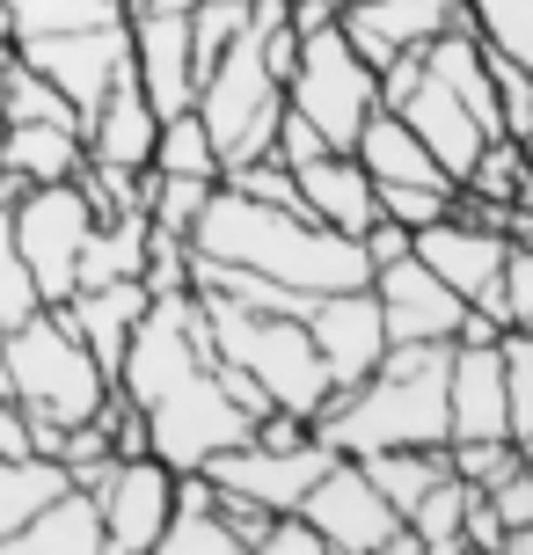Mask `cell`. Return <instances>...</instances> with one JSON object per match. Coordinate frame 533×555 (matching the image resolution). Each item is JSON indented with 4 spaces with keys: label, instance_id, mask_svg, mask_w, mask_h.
Segmentation results:
<instances>
[{
    "label": "cell",
    "instance_id": "6da1fadb",
    "mask_svg": "<svg viewBox=\"0 0 533 555\" xmlns=\"http://www.w3.org/2000/svg\"><path fill=\"white\" fill-rule=\"evenodd\" d=\"M183 242H191L197 256L249 263V271L278 278L292 293H308V300L373 278L359 234H337V227H322L314 212H300V205H263V197H242V191H226V183H212V197H205V212L191 220Z\"/></svg>",
    "mask_w": 533,
    "mask_h": 555
},
{
    "label": "cell",
    "instance_id": "7a4b0ae2",
    "mask_svg": "<svg viewBox=\"0 0 533 555\" xmlns=\"http://www.w3.org/2000/svg\"><path fill=\"white\" fill-rule=\"evenodd\" d=\"M446 365L453 344H388L359 388H337L314 416V439L337 453L446 446Z\"/></svg>",
    "mask_w": 533,
    "mask_h": 555
},
{
    "label": "cell",
    "instance_id": "3957f363",
    "mask_svg": "<svg viewBox=\"0 0 533 555\" xmlns=\"http://www.w3.org/2000/svg\"><path fill=\"white\" fill-rule=\"evenodd\" d=\"M205 307V330H212V359L242 365L256 388L271 395V410H292V416H322V402L337 395L329 365L314 351V336L300 314H263V307H234L220 293H197Z\"/></svg>",
    "mask_w": 533,
    "mask_h": 555
},
{
    "label": "cell",
    "instance_id": "277c9868",
    "mask_svg": "<svg viewBox=\"0 0 533 555\" xmlns=\"http://www.w3.org/2000/svg\"><path fill=\"white\" fill-rule=\"evenodd\" d=\"M0 395L23 416H52V424H88L110 402V373L95 365L81 336L66 330L58 307H37L23 322L0 330Z\"/></svg>",
    "mask_w": 533,
    "mask_h": 555
},
{
    "label": "cell",
    "instance_id": "5b68a950",
    "mask_svg": "<svg viewBox=\"0 0 533 555\" xmlns=\"http://www.w3.org/2000/svg\"><path fill=\"white\" fill-rule=\"evenodd\" d=\"M191 111L205 117L220 168L271 154V139H278V117H285V81L271 74V66H263V52H256L249 29H242V37H234V44H226V52L205 66V81H197Z\"/></svg>",
    "mask_w": 533,
    "mask_h": 555
},
{
    "label": "cell",
    "instance_id": "8992f818",
    "mask_svg": "<svg viewBox=\"0 0 533 555\" xmlns=\"http://www.w3.org/2000/svg\"><path fill=\"white\" fill-rule=\"evenodd\" d=\"M285 111H300L337 154H351L359 125L380 111V74L351 52V37L337 29V15L300 29V66H292V81H285Z\"/></svg>",
    "mask_w": 533,
    "mask_h": 555
},
{
    "label": "cell",
    "instance_id": "52a82bcc",
    "mask_svg": "<svg viewBox=\"0 0 533 555\" xmlns=\"http://www.w3.org/2000/svg\"><path fill=\"white\" fill-rule=\"evenodd\" d=\"M292 512L322 533V548H343V555H424L417 533H410V519L365 482V468L351 461V453H337L329 468L314 475Z\"/></svg>",
    "mask_w": 533,
    "mask_h": 555
},
{
    "label": "cell",
    "instance_id": "ba28073f",
    "mask_svg": "<svg viewBox=\"0 0 533 555\" xmlns=\"http://www.w3.org/2000/svg\"><path fill=\"white\" fill-rule=\"evenodd\" d=\"M249 431H256V416L234 410V395L220 388L212 365L183 373L169 395L146 402V453L169 461V468H205L220 446H242Z\"/></svg>",
    "mask_w": 533,
    "mask_h": 555
},
{
    "label": "cell",
    "instance_id": "9c48e42d",
    "mask_svg": "<svg viewBox=\"0 0 533 555\" xmlns=\"http://www.w3.org/2000/svg\"><path fill=\"white\" fill-rule=\"evenodd\" d=\"M8 227H15V249H23L29 278H37V300L58 307L74 293V263H81V242L95 227V205L81 197V183H29L15 205H8Z\"/></svg>",
    "mask_w": 533,
    "mask_h": 555
},
{
    "label": "cell",
    "instance_id": "30bf717a",
    "mask_svg": "<svg viewBox=\"0 0 533 555\" xmlns=\"http://www.w3.org/2000/svg\"><path fill=\"white\" fill-rule=\"evenodd\" d=\"M15 59L23 66H37L44 81L81 111H88L110 95V81L132 66V23L117 15V23H81V29H44V37H15Z\"/></svg>",
    "mask_w": 533,
    "mask_h": 555
},
{
    "label": "cell",
    "instance_id": "8fae6325",
    "mask_svg": "<svg viewBox=\"0 0 533 555\" xmlns=\"http://www.w3.org/2000/svg\"><path fill=\"white\" fill-rule=\"evenodd\" d=\"M410 249H417V263H431V271L446 278L468 307H482V314L505 330V234L490 220H476V212L453 205L446 220L410 227Z\"/></svg>",
    "mask_w": 533,
    "mask_h": 555
},
{
    "label": "cell",
    "instance_id": "7c38bea8",
    "mask_svg": "<svg viewBox=\"0 0 533 555\" xmlns=\"http://www.w3.org/2000/svg\"><path fill=\"white\" fill-rule=\"evenodd\" d=\"M329 461H337V446H322V439H300V446L242 439V446H220V453L205 461V475H212L220 490H234V498L263 504V512H292L300 490H308Z\"/></svg>",
    "mask_w": 533,
    "mask_h": 555
},
{
    "label": "cell",
    "instance_id": "4fadbf2b",
    "mask_svg": "<svg viewBox=\"0 0 533 555\" xmlns=\"http://www.w3.org/2000/svg\"><path fill=\"white\" fill-rule=\"evenodd\" d=\"M365 285H373V300H380L388 344H453V336H460L468 300H460L431 263H417V249L394 256V263H380Z\"/></svg>",
    "mask_w": 533,
    "mask_h": 555
},
{
    "label": "cell",
    "instance_id": "5bb4252c",
    "mask_svg": "<svg viewBox=\"0 0 533 555\" xmlns=\"http://www.w3.org/2000/svg\"><path fill=\"white\" fill-rule=\"evenodd\" d=\"M103 548L110 555H154L161 527H169V504H176V468L154 461V453H132L103 475Z\"/></svg>",
    "mask_w": 533,
    "mask_h": 555
},
{
    "label": "cell",
    "instance_id": "9a60e30c",
    "mask_svg": "<svg viewBox=\"0 0 533 555\" xmlns=\"http://www.w3.org/2000/svg\"><path fill=\"white\" fill-rule=\"evenodd\" d=\"M300 322H308L314 351H322V365H329V380H337V388H359L365 373L380 365V351H388V322H380V300H373V285L314 293Z\"/></svg>",
    "mask_w": 533,
    "mask_h": 555
},
{
    "label": "cell",
    "instance_id": "2e32d148",
    "mask_svg": "<svg viewBox=\"0 0 533 555\" xmlns=\"http://www.w3.org/2000/svg\"><path fill=\"white\" fill-rule=\"evenodd\" d=\"M468 23V0H343L337 29L351 37V52L380 74L394 52H424L439 29Z\"/></svg>",
    "mask_w": 533,
    "mask_h": 555
},
{
    "label": "cell",
    "instance_id": "e0dca14e",
    "mask_svg": "<svg viewBox=\"0 0 533 555\" xmlns=\"http://www.w3.org/2000/svg\"><path fill=\"white\" fill-rule=\"evenodd\" d=\"M132 81L161 117L191 111L197 95V59H191V15H154V8H132Z\"/></svg>",
    "mask_w": 533,
    "mask_h": 555
},
{
    "label": "cell",
    "instance_id": "ac0fdd59",
    "mask_svg": "<svg viewBox=\"0 0 533 555\" xmlns=\"http://www.w3.org/2000/svg\"><path fill=\"white\" fill-rule=\"evenodd\" d=\"M154 132H161V111L140 95L132 66H125V74L110 81V95L88 111L81 146H88V162H103V168H146L154 162Z\"/></svg>",
    "mask_w": 533,
    "mask_h": 555
},
{
    "label": "cell",
    "instance_id": "d6986e66",
    "mask_svg": "<svg viewBox=\"0 0 533 555\" xmlns=\"http://www.w3.org/2000/svg\"><path fill=\"white\" fill-rule=\"evenodd\" d=\"M394 117H402V125H410V132H417L424 146H431L439 176H453V183L468 176V162L482 154V139H490V132L476 125V117H468V103H460V95H453L446 81H431V74H424V81L410 88L402 103H394Z\"/></svg>",
    "mask_w": 533,
    "mask_h": 555
},
{
    "label": "cell",
    "instance_id": "ffe728a7",
    "mask_svg": "<svg viewBox=\"0 0 533 555\" xmlns=\"http://www.w3.org/2000/svg\"><path fill=\"white\" fill-rule=\"evenodd\" d=\"M292 183H300V212H314V220L337 227V234H365V227L380 220V191H373L359 154H337L329 146L308 168H292Z\"/></svg>",
    "mask_w": 533,
    "mask_h": 555
},
{
    "label": "cell",
    "instance_id": "44dd1931",
    "mask_svg": "<svg viewBox=\"0 0 533 555\" xmlns=\"http://www.w3.org/2000/svg\"><path fill=\"white\" fill-rule=\"evenodd\" d=\"M0 555H103V504L81 482H58L52 498L8 533Z\"/></svg>",
    "mask_w": 533,
    "mask_h": 555
},
{
    "label": "cell",
    "instance_id": "7402d4cb",
    "mask_svg": "<svg viewBox=\"0 0 533 555\" xmlns=\"http://www.w3.org/2000/svg\"><path fill=\"white\" fill-rule=\"evenodd\" d=\"M58 314H66V330L81 336L88 351H95V365L117 380V359H125V336H132V322L146 314V285L140 278H110V285H81V293H66L58 300Z\"/></svg>",
    "mask_w": 533,
    "mask_h": 555
},
{
    "label": "cell",
    "instance_id": "603a6c76",
    "mask_svg": "<svg viewBox=\"0 0 533 555\" xmlns=\"http://www.w3.org/2000/svg\"><path fill=\"white\" fill-rule=\"evenodd\" d=\"M351 154L365 162V176H373V183H431V176H439L431 146H424V139L410 132L394 111H373V117H365L359 139H351ZM446 183H453V176H446Z\"/></svg>",
    "mask_w": 533,
    "mask_h": 555
},
{
    "label": "cell",
    "instance_id": "cb8c5ba5",
    "mask_svg": "<svg viewBox=\"0 0 533 555\" xmlns=\"http://www.w3.org/2000/svg\"><path fill=\"white\" fill-rule=\"evenodd\" d=\"M81 132L74 125H8L0 132V168L15 176V183H66L74 168H81Z\"/></svg>",
    "mask_w": 533,
    "mask_h": 555
},
{
    "label": "cell",
    "instance_id": "d4e9b609",
    "mask_svg": "<svg viewBox=\"0 0 533 555\" xmlns=\"http://www.w3.org/2000/svg\"><path fill=\"white\" fill-rule=\"evenodd\" d=\"M140 263H146V212H103L81 242L74 293L81 285H110V278H140Z\"/></svg>",
    "mask_w": 533,
    "mask_h": 555
},
{
    "label": "cell",
    "instance_id": "484cf974",
    "mask_svg": "<svg viewBox=\"0 0 533 555\" xmlns=\"http://www.w3.org/2000/svg\"><path fill=\"white\" fill-rule=\"evenodd\" d=\"M365 468V482L394 504V512H410V504L446 475V446H380V453H351Z\"/></svg>",
    "mask_w": 533,
    "mask_h": 555
},
{
    "label": "cell",
    "instance_id": "4316f807",
    "mask_svg": "<svg viewBox=\"0 0 533 555\" xmlns=\"http://www.w3.org/2000/svg\"><path fill=\"white\" fill-rule=\"evenodd\" d=\"M468 498H476V490H468V482H460V475L446 468V475H439V482H431V490H424L417 504H410V512H402L424 555H460V519H468Z\"/></svg>",
    "mask_w": 533,
    "mask_h": 555
},
{
    "label": "cell",
    "instance_id": "83f0119b",
    "mask_svg": "<svg viewBox=\"0 0 533 555\" xmlns=\"http://www.w3.org/2000/svg\"><path fill=\"white\" fill-rule=\"evenodd\" d=\"M58 482H66V468L44 461V453H15V461L0 453V548H8V533L23 527V519L52 498Z\"/></svg>",
    "mask_w": 533,
    "mask_h": 555
},
{
    "label": "cell",
    "instance_id": "f1b7e54d",
    "mask_svg": "<svg viewBox=\"0 0 533 555\" xmlns=\"http://www.w3.org/2000/svg\"><path fill=\"white\" fill-rule=\"evenodd\" d=\"M0 111H8V125H74V132H81V111H74V103H66L37 66H23V59H8ZM8 125H0V132H8Z\"/></svg>",
    "mask_w": 533,
    "mask_h": 555
},
{
    "label": "cell",
    "instance_id": "f546056e",
    "mask_svg": "<svg viewBox=\"0 0 533 555\" xmlns=\"http://www.w3.org/2000/svg\"><path fill=\"white\" fill-rule=\"evenodd\" d=\"M154 176H220V154H212V132H205V117L197 111H176L161 117V132H154Z\"/></svg>",
    "mask_w": 533,
    "mask_h": 555
},
{
    "label": "cell",
    "instance_id": "4dcf8cb0",
    "mask_svg": "<svg viewBox=\"0 0 533 555\" xmlns=\"http://www.w3.org/2000/svg\"><path fill=\"white\" fill-rule=\"evenodd\" d=\"M0 15H8V44H15V37H44V29L117 23L125 0H0Z\"/></svg>",
    "mask_w": 533,
    "mask_h": 555
},
{
    "label": "cell",
    "instance_id": "1f68e13d",
    "mask_svg": "<svg viewBox=\"0 0 533 555\" xmlns=\"http://www.w3.org/2000/svg\"><path fill=\"white\" fill-rule=\"evenodd\" d=\"M468 23L497 59L533 74V0H468Z\"/></svg>",
    "mask_w": 533,
    "mask_h": 555
},
{
    "label": "cell",
    "instance_id": "d6a6232c",
    "mask_svg": "<svg viewBox=\"0 0 533 555\" xmlns=\"http://www.w3.org/2000/svg\"><path fill=\"white\" fill-rule=\"evenodd\" d=\"M220 176H154V191H146V227L154 234H191V220L205 212V197H212Z\"/></svg>",
    "mask_w": 533,
    "mask_h": 555
},
{
    "label": "cell",
    "instance_id": "836d02e7",
    "mask_svg": "<svg viewBox=\"0 0 533 555\" xmlns=\"http://www.w3.org/2000/svg\"><path fill=\"white\" fill-rule=\"evenodd\" d=\"M519 461H526V446H519V439H446V468L460 475L468 490H490V482H505Z\"/></svg>",
    "mask_w": 533,
    "mask_h": 555
},
{
    "label": "cell",
    "instance_id": "e575fe53",
    "mask_svg": "<svg viewBox=\"0 0 533 555\" xmlns=\"http://www.w3.org/2000/svg\"><path fill=\"white\" fill-rule=\"evenodd\" d=\"M505 410H511V439L533 446V330H505Z\"/></svg>",
    "mask_w": 533,
    "mask_h": 555
},
{
    "label": "cell",
    "instance_id": "d590c367",
    "mask_svg": "<svg viewBox=\"0 0 533 555\" xmlns=\"http://www.w3.org/2000/svg\"><path fill=\"white\" fill-rule=\"evenodd\" d=\"M373 191H380V212L402 227H431L460 205V183H446V176H431V183H373Z\"/></svg>",
    "mask_w": 533,
    "mask_h": 555
},
{
    "label": "cell",
    "instance_id": "8d00e7d4",
    "mask_svg": "<svg viewBox=\"0 0 533 555\" xmlns=\"http://www.w3.org/2000/svg\"><path fill=\"white\" fill-rule=\"evenodd\" d=\"M37 278H29L23 249H15V227H8V212H0V330L8 322H23V314H37Z\"/></svg>",
    "mask_w": 533,
    "mask_h": 555
},
{
    "label": "cell",
    "instance_id": "74e56055",
    "mask_svg": "<svg viewBox=\"0 0 533 555\" xmlns=\"http://www.w3.org/2000/svg\"><path fill=\"white\" fill-rule=\"evenodd\" d=\"M482 52H490V44H482ZM490 81H497V125H505L511 139H526L533 132V74L490 52Z\"/></svg>",
    "mask_w": 533,
    "mask_h": 555
},
{
    "label": "cell",
    "instance_id": "f35d334b",
    "mask_svg": "<svg viewBox=\"0 0 533 555\" xmlns=\"http://www.w3.org/2000/svg\"><path fill=\"white\" fill-rule=\"evenodd\" d=\"M505 330H533V249L505 242Z\"/></svg>",
    "mask_w": 533,
    "mask_h": 555
},
{
    "label": "cell",
    "instance_id": "ab89813d",
    "mask_svg": "<svg viewBox=\"0 0 533 555\" xmlns=\"http://www.w3.org/2000/svg\"><path fill=\"white\" fill-rule=\"evenodd\" d=\"M256 555H322V533H314L300 512H271V527H263Z\"/></svg>",
    "mask_w": 533,
    "mask_h": 555
},
{
    "label": "cell",
    "instance_id": "60d3db41",
    "mask_svg": "<svg viewBox=\"0 0 533 555\" xmlns=\"http://www.w3.org/2000/svg\"><path fill=\"white\" fill-rule=\"evenodd\" d=\"M271 154H278L285 168H308L314 154H329V139L314 132V125H308L300 111H285V117H278V139H271Z\"/></svg>",
    "mask_w": 533,
    "mask_h": 555
},
{
    "label": "cell",
    "instance_id": "b9f144b4",
    "mask_svg": "<svg viewBox=\"0 0 533 555\" xmlns=\"http://www.w3.org/2000/svg\"><path fill=\"white\" fill-rule=\"evenodd\" d=\"M460 548H505V519L490 512V498H468V519H460Z\"/></svg>",
    "mask_w": 533,
    "mask_h": 555
},
{
    "label": "cell",
    "instance_id": "7bdbcfd3",
    "mask_svg": "<svg viewBox=\"0 0 533 555\" xmlns=\"http://www.w3.org/2000/svg\"><path fill=\"white\" fill-rule=\"evenodd\" d=\"M0 453H8V461H15V453H29V424H23V410H15L8 395H0Z\"/></svg>",
    "mask_w": 533,
    "mask_h": 555
},
{
    "label": "cell",
    "instance_id": "ee69618b",
    "mask_svg": "<svg viewBox=\"0 0 533 555\" xmlns=\"http://www.w3.org/2000/svg\"><path fill=\"white\" fill-rule=\"evenodd\" d=\"M132 8H154V15H191L197 0H125V15H132Z\"/></svg>",
    "mask_w": 533,
    "mask_h": 555
},
{
    "label": "cell",
    "instance_id": "f6af8a7d",
    "mask_svg": "<svg viewBox=\"0 0 533 555\" xmlns=\"http://www.w3.org/2000/svg\"><path fill=\"white\" fill-rule=\"evenodd\" d=\"M8 59H15V44L0 37V88H8ZM0 125H8V111H0Z\"/></svg>",
    "mask_w": 533,
    "mask_h": 555
},
{
    "label": "cell",
    "instance_id": "bcb514c9",
    "mask_svg": "<svg viewBox=\"0 0 533 555\" xmlns=\"http://www.w3.org/2000/svg\"><path fill=\"white\" fill-rule=\"evenodd\" d=\"M519 154H526V176H533V132H526V139H519Z\"/></svg>",
    "mask_w": 533,
    "mask_h": 555
},
{
    "label": "cell",
    "instance_id": "7dc6e473",
    "mask_svg": "<svg viewBox=\"0 0 533 555\" xmlns=\"http://www.w3.org/2000/svg\"><path fill=\"white\" fill-rule=\"evenodd\" d=\"M0 37H8V15H0Z\"/></svg>",
    "mask_w": 533,
    "mask_h": 555
},
{
    "label": "cell",
    "instance_id": "c3c4849f",
    "mask_svg": "<svg viewBox=\"0 0 533 555\" xmlns=\"http://www.w3.org/2000/svg\"><path fill=\"white\" fill-rule=\"evenodd\" d=\"M234 8H249V0H234Z\"/></svg>",
    "mask_w": 533,
    "mask_h": 555
}]
</instances>
